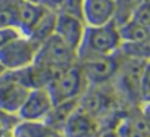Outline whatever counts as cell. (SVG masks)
Masks as SVG:
<instances>
[{"label": "cell", "mask_w": 150, "mask_h": 137, "mask_svg": "<svg viewBox=\"0 0 150 137\" xmlns=\"http://www.w3.org/2000/svg\"><path fill=\"white\" fill-rule=\"evenodd\" d=\"M77 62V50L53 33L38 44L33 65L40 70L46 87L60 71L72 66Z\"/></svg>", "instance_id": "obj_1"}, {"label": "cell", "mask_w": 150, "mask_h": 137, "mask_svg": "<svg viewBox=\"0 0 150 137\" xmlns=\"http://www.w3.org/2000/svg\"><path fill=\"white\" fill-rule=\"evenodd\" d=\"M122 46V37L119 33V27L112 21L99 27H86L81 43L77 49L78 62L118 53Z\"/></svg>", "instance_id": "obj_2"}, {"label": "cell", "mask_w": 150, "mask_h": 137, "mask_svg": "<svg viewBox=\"0 0 150 137\" xmlns=\"http://www.w3.org/2000/svg\"><path fill=\"white\" fill-rule=\"evenodd\" d=\"M144 63L146 62L127 57L121 53V65L112 86L127 108H138L141 105L140 81Z\"/></svg>", "instance_id": "obj_3"}, {"label": "cell", "mask_w": 150, "mask_h": 137, "mask_svg": "<svg viewBox=\"0 0 150 137\" xmlns=\"http://www.w3.org/2000/svg\"><path fill=\"white\" fill-rule=\"evenodd\" d=\"M53 103L68 102V100H80L81 96L87 92L88 84L83 74L80 63H74L72 66L60 71L47 86Z\"/></svg>", "instance_id": "obj_4"}, {"label": "cell", "mask_w": 150, "mask_h": 137, "mask_svg": "<svg viewBox=\"0 0 150 137\" xmlns=\"http://www.w3.org/2000/svg\"><path fill=\"white\" fill-rule=\"evenodd\" d=\"M38 44L30 37L19 35L0 47V65L5 71H18L34 63Z\"/></svg>", "instance_id": "obj_5"}, {"label": "cell", "mask_w": 150, "mask_h": 137, "mask_svg": "<svg viewBox=\"0 0 150 137\" xmlns=\"http://www.w3.org/2000/svg\"><path fill=\"white\" fill-rule=\"evenodd\" d=\"M88 87L112 84L121 65V52L106 56L90 57L78 62Z\"/></svg>", "instance_id": "obj_6"}, {"label": "cell", "mask_w": 150, "mask_h": 137, "mask_svg": "<svg viewBox=\"0 0 150 137\" xmlns=\"http://www.w3.org/2000/svg\"><path fill=\"white\" fill-rule=\"evenodd\" d=\"M30 89L24 86L11 71H5L0 77V109L16 114L24 105Z\"/></svg>", "instance_id": "obj_7"}, {"label": "cell", "mask_w": 150, "mask_h": 137, "mask_svg": "<svg viewBox=\"0 0 150 137\" xmlns=\"http://www.w3.org/2000/svg\"><path fill=\"white\" fill-rule=\"evenodd\" d=\"M53 99L46 87H37L30 90L24 105L18 112V118L21 121H33V122H44L53 108Z\"/></svg>", "instance_id": "obj_8"}, {"label": "cell", "mask_w": 150, "mask_h": 137, "mask_svg": "<svg viewBox=\"0 0 150 137\" xmlns=\"http://www.w3.org/2000/svg\"><path fill=\"white\" fill-rule=\"evenodd\" d=\"M86 27L87 25L84 24L81 16L69 13V12H63V11H57L53 33L57 34L62 40H65L71 47L77 50L84 35Z\"/></svg>", "instance_id": "obj_9"}, {"label": "cell", "mask_w": 150, "mask_h": 137, "mask_svg": "<svg viewBox=\"0 0 150 137\" xmlns=\"http://www.w3.org/2000/svg\"><path fill=\"white\" fill-rule=\"evenodd\" d=\"M100 130L97 119L90 115L86 109L78 106L66 119L60 134L63 137H91Z\"/></svg>", "instance_id": "obj_10"}, {"label": "cell", "mask_w": 150, "mask_h": 137, "mask_svg": "<svg viewBox=\"0 0 150 137\" xmlns=\"http://www.w3.org/2000/svg\"><path fill=\"white\" fill-rule=\"evenodd\" d=\"M81 18L87 27H99L113 21V0H81Z\"/></svg>", "instance_id": "obj_11"}, {"label": "cell", "mask_w": 150, "mask_h": 137, "mask_svg": "<svg viewBox=\"0 0 150 137\" xmlns=\"http://www.w3.org/2000/svg\"><path fill=\"white\" fill-rule=\"evenodd\" d=\"M119 137H150V131L138 108H131L115 127Z\"/></svg>", "instance_id": "obj_12"}, {"label": "cell", "mask_w": 150, "mask_h": 137, "mask_svg": "<svg viewBox=\"0 0 150 137\" xmlns=\"http://www.w3.org/2000/svg\"><path fill=\"white\" fill-rule=\"evenodd\" d=\"M78 103H80V100H68V102L54 103L53 108H52V111H50V114H49V116L46 118L44 122L52 130L60 133L62 128H63V125H65V122H66V119L74 112V109L78 106Z\"/></svg>", "instance_id": "obj_13"}, {"label": "cell", "mask_w": 150, "mask_h": 137, "mask_svg": "<svg viewBox=\"0 0 150 137\" xmlns=\"http://www.w3.org/2000/svg\"><path fill=\"white\" fill-rule=\"evenodd\" d=\"M122 43H150V28L140 25L134 21L119 27Z\"/></svg>", "instance_id": "obj_14"}, {"label": "cell", "mask_w": 150, "mask_h": 137, "mask_svg": "<svg viewBox=\"0 0 150 137\" xmlns=\"http://www.w3.org/2000/svg\"><path fill=\"white\" fill-rule=\"evenodd\" d=\"M54 130H52L46 122H33V121H21L18 122L13 137H52Z\"/></svg>", "instance_id": "obj_15"}, {"label": "cell", "mask_w": 150, "mask_h": 137, "mask_svg": "<svg viewBox=\"0 0 150 137\" xmlns=\"http://www.w3.org/2000/svg\"><path fill=\"white\" fill-rule=\"evenodd\" d=\"M115 2V18L113 22L121 27L131 21L132 15L138 9V6L144 2V0H113Z\"/></svg>", "instance_id": "obj_16"}, {"label": "cell", "mask_w": 150, "mask_h": 137, "mask_svg": "<svg viewBox=\"0 0 150 137\" xmlns=\"http://www.w3.org/2000/svg\"><path fill=\"white\" fill-rule=\"evenodd\" d=\"M119 52L127 57L150 62V43H122Z\"/></svg>", "instance_id": "obj_17"}, {"label": "cell", "mask_w": 150, "mask_h": 137, "mask_svg": "<svg viewBox=\"0 0 150 137\" xmlns=\"http://www.w3.org/2000/svg\"><path fill=\"white\" fill-rule=\"evenodd\" d=\"M0 27L18 28L16 27V0H5L0 5Z\"/></svg>", "instance_id": "obj_18"}, {"label": "cell", "mask_w": 150, "mask_h": 137, "mask_svg": "<svg viewBox=\"0 0 150 137\" xmlns=\"http://www.w3.org/2000/svg\"><path fill=\"white\" fill-rule=\"evenodd\" d=\"M19 122L16 114L0 109V137H13V131Z\"/></svg>", "instance_id": "obj_19"}, {"label": "cell", "mask_w": 150, "mask_h": 137, "mask_svg": "<svg viewBox=\"0 0 150 137\" xmlns=\"http://www.w3.org/2000/svg\"><path fill=\"white\" fill-rule=\"evenodd\" d=\"M131 21L150 28V0H144V2L138 6V9L132 15Z\"/></svg>", "instance_id": "obj_20"}, {"label": "cell", "mask_w": 150, "mask_h": 137, "mask_svg": "<svg viewBox=\"0 0 150 137\" xmlns=\"http://www.w3.org/2000/svg\"><path fill=\"white\" fill-rule=\"evenodd\" d=\"M140 93H141V102L150 99V62H146L143 68L141 81H140Z\"/></svg>", "instance_id": "obj_21"}, {"label": "cell", "mask_w": 150, "mask_h": 137, "mask_svg": "<svg viewBox=\"0 0 150 137\" xmlns=\"http://www.w3.org/2000/svg\"><path fill=\"white\" fill-rule=\"evenodd\" d=\"M19 35H22V34L19 33L18 28H13V27H0V47H3L5 44H8L9 41L15 40Z\"/></svg>", "instance_id": "obj_22"}, {"label": "cell", "mask_w": 150, "mask_h": 137, "mask_svg": "<svg viewBox=\"0 0 150 137\" xmlns=\"http://www.w3.org/2000/svg\"><path fill=\"white\" fill-rule=\"evenodd\" d=\"M140 114H141V116H143V119H144V122H146V125H147V128L150 131V99L141 102Z\"/></svg>", "instance_id": "obj_23"}, {"label": "cell", "mask_w": 150, "mask_h": 137, "mask_svg": "<svg viewBox=\"0 0 150 137\" xmlns=\"http://www.w3.org/2000/svg\"><path fill=\"white\" fill-rule=\"evenodd\" d=\"M96 137H119V136L116 133V128H100Z\"/></svg>", "instance_id": "obj_24"}, {"label": "cell", "mask_w": 150, "mask_h": 137, "mask_svg": "<svg viewBox=\"0 0 150 137\" xmlns=\"http://www.w3.org/2000/svg\"><path fill=\"white\" fill-rule=\"evenodd\" d=\"M3 74H5V68H3L2 65H0V77H2Z\"/></svg>", "instance_id": "obj_25"}, {"label": "cell", "mask_w": 150, "mask_h": 137, "mask_svg": "<svg viewBox=\"0 0 150 137\" xmlns=\"http://www.w3.org/2000/svg\"><path fill=\"white\" fill-rule=\"evenodd\" d=\"M52 137H63V136H62V134H60V133H54V134H53V136H52Z\"/></svg>", "instance_id": "obj_26"}, {"label": "cell", "mask_w": 150, "mask_h": 137, "mask_svg": "<svg viewBox=\"0 0 150 137\" xmlns=\"http://www.w3.org/2000/svg\"><path fill=\"white\" fill-rule=\"evenodd\" d=\"M3 2H5V0H0V5H2V3H3Z\"/></svg>", "instance_id": "obj_27"}, {"label": "cell", "mask_w": 150, "mask_h": 137, "mask_svg": "<svg viewBox=\"0 0 150 137\" xmlns=\"http://www.w3.org/2000/svg\"><path fill=\"white\" fill-rule=\"evenodd\" d=\"M96 136H97V133H96V134H94V136H91V137H96Z\"/></svg>", "instance_id": "obj_28"}]
</instances>
